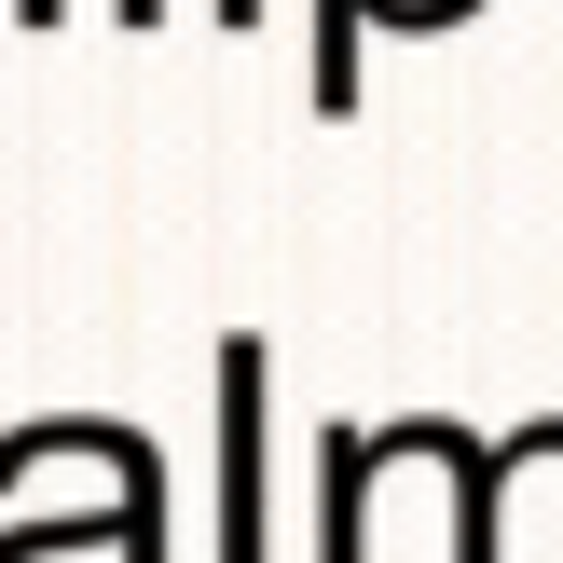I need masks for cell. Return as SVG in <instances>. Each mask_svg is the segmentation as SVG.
Masks as SVG:
<instances>
[{"mask_svg":"<svg viewBox=\"0 0 563 563\" xmlns=\"http://www.w3.org/2000/svg\"><path fill=\"white\" fill-rule=\"evenodd\" d=\"M220 563H262V344H220Z\"/></svg>","mask_w":563,"mask_h":563,"instance_id":"6da1fadb","label":"cell"},{"mask_svg":"<svg viewBox=\"0 0 563 563\" xmlns=\"http://www.w3.org/2000/svg\"><path fill=\"white\" fill-rule=\"evenodd\" d=\"M454 14H482V0H412V27H454ZM357 0H317V110H357Z\"/></svg>","mask_w":563,"mask_h":563,"instance_id":"7a4b0ae2","label":"cell"},{"mask_svg":"<svg viewBox=\"0 0 563 563\" xmlns=\"http://www.w3.org/2000/svg\"><path fill=\"white\" fill-rule=\"evenodd\" d=\"M110 14H124V27H152V14H165V0H110Z\"/></svg>","mask_w":563,"mask_h":563,"instance_id":"3957f363","label":"cell"},{"mask_svg":"<svg viewBox=\"0 0 563 563\" xmlns=\"http://www.w3.org/2000/svg\"><path fill=\"white\" fill-rule=\"evenodd\" d=\"M14 14H27V27H55V14H69V0H14Z\"/></svg>","mask_w":563,"mask_h":563,"instance_id":"277c9868","label":"cell"},{"mask_svg":"<svg viewBox=\"0 0 563 563\" xmlns=\"http://www.w3.org/2000/svg\"><path fill=\"white\" fill-rule=\"evenodd\" d=\"M220 14H234V27H247V14H262V0H220Z\"/></svg>","mask_w":563,"mask_h":563,"instance_id":"5b68a950","label":"cell"}]
</instances>
